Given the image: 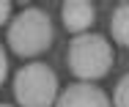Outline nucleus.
Returning a JSON list of instances; mask_svg holds the SVG:
<instances>
[{"instance_id":"1","label":"nucleus","mask_w":129,"mask_h":107,"mask_svg":"<svg viewBox=\"0 0 129 107\" xmlns=\"http://www.w3.org/2000/svg\"><path fill=\"white\" fill-rule=\"evenodd\" d=\"M66 60L72 74L80 77V82H93L113 69V47L99 33H80L69 44Z\"/></svg>"},{"instance_id":"2","label":"nucleus","mask_w":129,"mask_h":107,"mask_svg":"<svg viewBox=\"0 0 129 107\" xmlns=\"http://www.w3.org/2000/svg\"><path fill=\"white\" fill-rule=\"evenodd\" d=\"M8 47L19 58H33L50 50L52 44V22L41 8H25L8 25Z\"/></svg>"},{"instance_id":"3","label":"nucleus","mask_w":129,"mask_h":107,"mask_svg":"<svg viewBox=\"0 0 129 107\" xmlns=\"http://www.w3.org/2000/svg\"><path fill=\"white\" fill-rule=\"evenodd\" d=\"M14 96L19 107H55L58 77L47 63H27L14 77Z\"/></svg>"},{"instance_id":"4","label":"nucleus","mask_w":129,"mask_h":107,"mask_svg":"<svg viewBox=\"0 0 129 107\" xmlns=\"http://www.w3.org/2000/svg\"><path fill=\"white\" fill-rule=\"evenodd\" d=\"M55 107H113V102L107 99L99 85H91V82H74L69 85L60 99L55 102Z\"/></svg>"},{"instance_id":"5","label":"nucleus","mask_w":129,"mask_h":107,"mask_svg":"<svg viewBox=\"0 0 129 107\" xmlns=\"http://www.w3.org/2000/svg\"><path fill=\"white\" fill-rule=\"evenodd\" d=\"M60 17H63V25L72 33H82L93 25V6L85 3V0H69L60 6Z\"/></svg>"},{"instance_id":"6","label":"nucleus","mask_w":129,"mask_h":107,"mask_svg":"<svg viewBox=\"0 0 129 107\" xmlns=\"http://www.w3.org/2000/svg\"><path fill=\"white\" fill-rule=\"evenodd\" d=\"M110 30H113V39L121 47H129V3L115 6L113 19H110Z\"/></svg>"},{"instance_id":"7","label":"nucleus","mask_w":129,"mask_h":107,"mask_svg":"<svg viewBox=\"0 0 129 107\" xmlns=\"http://www.w3.org/2000/svg\"><path fill=\"white\" fill-rule=\"evenodd\" d=\"M113 107H129V74H124V77L118 80V85H115Z\"/></svg>"},{"instance_id":"8","label":"nucleus","mask_w":129,"mask_h":107,"mask_svg":"<svg viewBox=\"0 0 129 107\" xmlns=\"http://www.w3.org/2000/svg\"><path fill=\"white\" fill-rule=\"evenodd\" d=\"M8 17H11V3L8 0H0V27L8 22Z\"/></svg>"},{"instance_id":"9","label":"nucleus","mask_w":129,"mask_h":107,"mask_svg":"<svg viewBox=\"0 0 129 107\" xmlns=\"http://www.w3.org/2000/svg\"><path fill=\"white\" fill-rule=\"evenodd\" d=\"M6 74H8V58H6L3 44H0V85H3V80H6Z\"/></svg>"},{"instance_id":"10","label":"nucleus","mask_w":129,"mask_h":107,"mask_svg":"<svg viewBox=\"0 0 129 107\" xmlns=\"http://www.w3.org/2000/svg\"><path fill=\"white\" fill-rule=\"evenodd\" d=\"M0 107H11V104H0Z\"/></svg>"}]
</instances>
